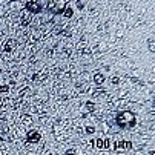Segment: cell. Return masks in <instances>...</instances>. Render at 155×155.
<instances>
[{
  "label": "cell",
  "mask_w": 155,
  "mask_h": 155,
  "mask_svg": "<svg viewBox=\"0 0 155 155\" xmlns=\"http://www.w3.org/2000/svg\"><path fill=\"white\" fill-rule=\"evenodd\" d=\"M115 123L118 127H121V129H132L137 124V117L131 111H121V112L117 114Z\"/></svg>",
  "instance_id": "6da1fadb"
},
{
  "label": "cell",
  "mask_w": 155,
  "mask_h": 155,
  "mask_svg": "<svg viewBox=\"0 0 155 155\" xmlns=\"http://www.w3.org/2000/svg\"><path fill=\"white\" fill-rule=\"evenodd\" d=\"M65 6H66L65 0H51V2L46 5V10L51 11L52 14H63Z\"/></svg>",
  "instance_id": "7a4b0ae2"
},
{
  "label": "cell",
  "mask_w": 155,
  "mask_h": 155,
  "mask_svg": "<svg viewBox=\"0 0 155 155\" xmlns=\"http://www.w3.org/2000/svg\"><path fill=\"white\" fill-rule=\"evenodd\" d=\"M25 10L29 14H40L43 11V5H42V2H39V0H28L26 5H25Z\"/></svg>",
  "instance_id": "3957f363"
},
{
  "label": "cell",
  "mask_w": 155,
  "mask_h": 155,
  "mask_svg": "<svg viewBox=\"0 0 155 155\" xmlns=\"http://www.w3.org/2000/svg\"><path fill=\"white\" fill-rule=\"evenodd\" d=\"M42 140V135L39 131H29L26 134V141L28 143H39Z\"/></svg>",
  "instance_id": "277c9868"
},
{
  "label": "cell",
  "mask_w": 155,
  "mask_h": 155,
  "mask_svg": "<svg viewBox=\"0 0 155 155\" xmlns=\"http://www.w3.org/2000/svg\"><path fill=\"white\" fill-rule=\"evenodd\" d=\"M15 45H17V42L14 40V39H10L6 43H5V48H3V51L5 52H12L14 51V48H15Z\"/></svg>",
  "instance_id": "5b68a950"
},
{
  "label": "cell",
  "mask_w": 155,
  "mask_h": 155,
  "mask_svg": "<svg viewBox=\"0 0 155 155\" xmlns=\"http://www.w3.org/2000/svg\"><path fill=\"white\" fill-rule=\"evenodd\" d=\"M117 149L129 151V149H132V143H131V141H118V143H117Z\"/></svg>",
  "instance_id": "8992f818"
},
{
  "label": "cell",
  "mask_w": 155,
  "mask_h": 155,
  "mask_svg": "<svg viewBox=\"0 0 155 155\" xmlns=\"http://www.w3.org/2000/svg\"><path fill=\"white\" fill-rule=\"evenodd\" d=\"M94 81H95V85H103L106 81V75L102 74V72H97V74L94 75Z\"/></svg>",
  "instance_id": "52a82bcc"
},
{
  "label": "cell",
  "mask_w": 155,
  "mask_h": 155,
  "mask_svg": "<svg viewBox=\"0 0 155 155\" xmlns=\"http://www.w3.org/2000/svg\"><path fill=\"white\" fill-rule=\"evenodd\" d=\"M31 19H32V14H23L22 15V19H20V23H22V26H28L29 25V22H31Z\"/></svg>",
  "instance_id": "ba28073f"
},
{
  "label": "cell",
  "mask_w": 155,
  "mask_h": 155,
  "mask_svg": "<svg viewBox=\"0 0 155 155\" xmlns=\"http://www.w3.org/2000/svg\"><path fill=\"white\" fill-rule=\"evenodd\" d=\"M63 15H65L66 19H71V17L74 15V10H72L69 5H66V6H65V10H63Z\"/></svg>",
  "instance_id": "9c48e42d"
},
{
  "label": "cell",
  "mask_w": 155,
  "mask_h": 155,
  "mask_svg": "<svg viewBox=\"0 0 155 155\" xmlns=\"http://www.w3.org/2000/svg\"><path fill=\"white\" fill-rule=\"evenodd\" d=\"M85 107L88 109L89 112H95V103L94 102H86L85 103Z\"/></svg>",
  "instance_id": "30bf717a"
},
{
  "label": "cell",
  "mask_w": 155,
  "mask_h": 155,
  "mask_svg": "<svg viewBox=\"0 0 155 155\" xmlns=\"http://www.w3.org/2000/svg\"><path fill=\"white\" fill-rule=\"evenodd\" d=\"M94 144L97 146V149H103V146H105V140L103 138H97L94 141Z\"/></svg>",
  "instance_id": "8fae6325"
},
{
  "label": "cell",
  "mask_w": 155,
  "mask_h": 155,
  "mask_svg": "<svg viewBox=\"0 0 155 155\" xmlns=\"http://www.w3.org/2000/svg\"><path fill=\"white\" fill-rule=\"evenodd\" d=\"M148 45H149V51L154 52V51H155V46H154V37H151V39L148 40Z\"/></svg>",
  "instance_id": "7c38bea8"
},
{
  "label": "cell",
  "mask_w": 155,
  "mask_h": 155,
  "mask_svg": "<svg viewBox=\"0 0 155 155\" xmlns=\"http://www.w3.org/2000/svg\"><path fill=\"white\" fill-rule=\"evenodd\" d=\"M0 92H2V94L10 92V86H8V85H2V86H0Z\"/></svg>",
  "instance_id": "4fadbf2b"
},
{
  "label": "cell",
  "mask_w": 155,
  "mask_h": 155,
  "mask_svg": "<svg viewBox=\"0 0 155 155\" xmlns=\"http://www.w3.org/2000/svg\"><path fill=\"white\" fill-rule=\"evenodd\" d=\"M85 131H86V134L91 135V134H94V132H95V127H94V126H86V129H85Z\"/></svg>",
  "instance_id": "5bb4252c"
},
{
  "label": "cell",
  "mask_w": 155,
  "mask_h": 155,
  "mask_svg": "<svg viewBox=\"0 0 155 155\" xmlns=\"http://www.w3.org/2000/svg\"><path fill=\"white\" fill-rule=\"evenodd\" d=\"M77 8H78V10H83V8H85V2H83V0H77Z\"/></svg>",
  "instance_id": "9a60e30c"
},
{
  "label": "cell",
  "mask_w": 155,
  "mask_h": 155,
  "mask_svg": "<svg viewBox=\"0 0 155 155\" xmlns=\"http://www.w3.org/2000/svg\"><path fill=\"white\" fill-rule=\"evenodd\" d=\"M105 94V89H97V91H94V95L97 97V95H103Z\"/></svg>",
  "instance_id": "2e32d148"
},
{
  "label": "cell",
  "mask_w": 155,
  "mask_h": 155,
  "mask_svg": "<svg viewBox=\"0 0 155 155\" xmlns=\"http://www.w3.org/2000/svg\"><path fill=\"white\" fill-rule=\"evenodd\" d=\"M111 81H112L114 85H118V83H120V78H118V77H112V78H111Z\"/></svg>",
  "instance_id": "e0dca14e"
},
{
  "label": "cell",
  "mask_w": 155,
  "mask_h": 155,
  "mask_svg": "<svg viewBox=\"0 0 155 155\" xmlns=\"http://www.w3.org/2000/svg\"><path fill=\"white\" fill-rule=\"evenodd\" d=\"M109 144H111V141H109V138L105 140V146H103V149H107L109 148Z\"/></svg>",
  "instance_id": "ac0fdd59"
},
{
  "label": "cell",
  "mask_w": 155,
  "mask_h": 155,
  "mask_svg": "<svg viewBox=\"0 0 155 155\" xmlns=\"http://www.w3.org/2000/svg\"><path fill=\"white\" fill-rule=\"evenodd\" d=\"M131 81H134V83H137V81H138V78H137V77H131Z\"/></svg>",
  "instance_id": "d6986e66"
},
{
  "label": "cell",
  "mask_w": 155,
  "mask_h": 155,
  "mask_svg": "<svg viewBox=\"0 0 155 155\" xmlns=\"http://www.w3.org/2000/svg\"><path fill=\"white\" fill-rule=\"evenodd\" d=\"M66 154H75V149H69V151H66Z\"/></svg>",
  "instance_id": "ffe728a7"
},
{
  "label": "cell",
  "mask_w": 155,
  "mask_h": 155,
  "mask_svg": "<svg viewBox=\"0 0 155 155\" xmlns=\"http://www.w3.org/2000/svg\"><path fill=\"white\" fill-rule=\"evenodd\" d=\"M83 52H85V54H91V49H89V48H86V49H85Z\"/></svg>",
  "instance_id": "44dd1931"
},
{
  "label": "cell",
  "mask_w": 155,
  "mask_h": 155,
  "mask_svg": "<svg viewBox=\"0 0 155 155\" xmlns=\"http://www.w3.org/2000/svg\"><path fill=\"white\" fill-rule=\"evenodd\" d=\"M11 2H15V0H11Z\"/></svg>",
  "instance_id": "7402d4cb"
},
{
  "label": "cell",
  "mask_w": 155,
  "mask_h": 155,
  "mask_svg": "<svg viewBox=\"0 0 155 155\" xmlns=\"http://www.w3.org/2000/svg\"><path fill=\"white\" fill-rule=\"evenodd\" d=\"M0 102H2V98H0Z\"/></svg>",
  "instance_id": "603a6c76"
}]
</instances>
